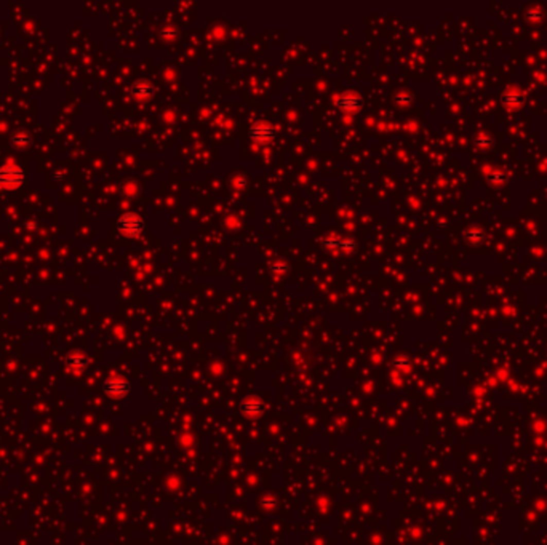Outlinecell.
Wrapping results in <instances>:
<instances>
[{
    "label": "cell",
    "instance_id": "1",
    "mask_svg": "<svg viewBox=\"0 0 547 545\" xmlns=\"http://www.w3.org/2000/svg\"><path fill=\"white\" fill-rule=\"evenodd\" d=\"M26 181L24 171L13 161L0 167V187L5 190H16Z\"/></svg>",
    "mask_w": 547,
    "mask_h": 545
},
{
    "label": "cell",
    "instance_id": "2",
    "mask_svg": "<svg viewBox=\"0 0 547 545\" xmlns=\"http://www.w3.org/2000/svg\"><path fill=\"white\" fill-rule=\"evenodd\" d=\"M143 221L139 216L136 214H123L119 217V221H117V227H119V230L127 235V237H135V235L141 233L143 230Z\"/></svg>",
    "mask_w": 547,
    "mask_h": 545
},
{
    "label": "cell",
    "instance_id": "3",
    "mask_svg": "<svg viewBox=\"0 0 547 545\" xmlns=\"http://www.w3.org/2000/svg\"><path fill=\"white\" fill-rule=\"evenodd\" d=\"M336 104L341 107V109H344V111H350V112H352V111H356V109H359V107L362 106V101H360V98H359L357 95L346 93V95H343V96L338 98Z\"/></svg>",
    "mask_w": 547,
    "mask_h": 545
},
{
    "label": "cell",
    "instance_id": "4",
    "mask_svg": "<svg viewBox=\"0 0 547 545\" xmlns=\"http://www.w3.org/2000/svg\"><path fill=\"white\" fill-rule=\"evenodd\" d=\"M251 136H253L258 142H266L274 136V131L268 123H256L251 130Z\"/></svg>",
    "mask_w": 547,
    "mask_h": 545
},
{
    "label": "cell",
    "instance_id": "5",
    "mask_svg": "<svg viewBox=\"0 0 547 545\" xmlns=\"http://www.w3.org/2000/svg\"><path fill=\"white\" fill-rule=\"evenodd\" d=\"M152 93H154L152 85L149 82H146V80H139V82H136L135 85L131 86V95L136 96V98H141V99L143 98H149Z\"/></svg>",
    "mask_w": 547,
    "mask_h": 545
},
{
    "label": "cell",
    "instance_id": "6",
    "mask_svg": "<svg viewBox=\"0 0 547 545\" xmlns=\"http://www.w3.org/2000/svg\"><path fill=\"white\" fill-rule=\"evenodd\" d=\"M11 144L13 147H16V149H26V147L31 144V136H29L27 131H14V133L11 135Z\"/></svg>",
    "mask_w": 547,
    "mask_h": 545
},
{
    "label": "cell",
    "instance_id": "7",
    "mask_svg": "<svg viewBox=\"0 0 547 545\" xmlns=\"http://www.w3.org/2000/svg\"><path fill=\"white\" fill-rule=\"evenodd\" d=\"M66 365L69 368H72V370H82V368L86 365V358L82 352H72L66 358Z\"/></svg>",
    "mask_w": 547,
    "mask_h": 545
},
{
    "label": "cell",
    "instance_id": "8",
    "mask_svg": "<svg viewBox=\"0 0 547 545\" xmlns=\"http://www.w3.org/2000/svg\"><path fill=\"white\" fill-rule=\"evenodd\" d=\"M464 237H466L469 245H480L483 242V239H485V233L480 229H469L464 233Z\"/></svg>",
    "mask_w": 547,
    "mask_h": 545
},
{
    "label": "cell",
    "instance_id": "9",
    "mask_svg": "<svg viewBox=\"0 0 547 545\" xmlns=\"http://www.w3.org/2000/svg\"><path fill=\"white\" fill-rule=\"evenodd\" d=\"M522 101V98H520V95L519 93H507L506 96H504V102H512V104H514V102H517V104H519V102Z\"/></svg>",
    "mask_w": 547,
    "mask_h": 545
}]
</instances>
